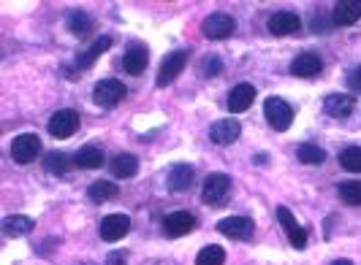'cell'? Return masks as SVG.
Wrapping results in <instances>:
<instances>
[{"mask_svg":"<svg viewBox=\"0 0 361 265\" xmlns=\"http://www.w3.org/2000/svg\"><path fill=\"white\" fill-rule=\"evenodd\" d=\"M126 98H128V87L120 79H104V82H98L95 89H92V101L101 108H114L117 103H123Z\"/></svg>","mask_w":361,"mask_h":265,"instance_id":"1","label":"cell"},{"mask_svg":"<svg viewBox=\"0 0 361 265\" xmlns=\"http://www.w3.org/2000/svg\"><path fill=\"white\" fill-rule=\"evenodd\" d=\"M264 117L274 130H288L293 122V108L283 101V98H267L264 103Z\"/></svg>","mask_w":361,"mask_h":265,"instance_id":"2","label":"cell"},{"mask_svg":"<svg viewBox=\"0 0 361 265\" xmlns=\"http://www.w3.org/2000/svg\"><path fill=\"white\" fill-rule=\"evenodd\" d=\"M41 155V138L36 133H22L11 141V157L17 160L19 165H27Z\"/></svg>","mask_w":361,"mask_h":265,"instance_id":"3","label":"cell"},{"mask_svg":"<svg viewBox=\"0 0 361 265\" xmlns=\"http://www.w3.org/2000/svg\"><path fill=\"white\" fill-rule=\"evenodd\" d=\"M236 22L231 14H223V11H217V14H209V17L201 22V33L209 38V41H217V38H228L234 33Z\"/></svg>","mask_w":361,"mask_h":265,"instance_id":"4","label":"cell"},{"mask_svg":"<svg viewBox=\"0 0 361 265\" xmlns=\"http://www.w3.org/2000/svg\"><path fill=\"white\" fill-rule=\"evenodd\" d=\"M217 230L226 235V238H234V241H247L253 238L255 233V222L247 219V216H226L217 222Z\"/></svg>","mask_w":361,"mask_h":265,"instance_id":"5","label":"cell"},{"mask_svg":"<svg viewBox=\"0 0 361 265\" xmlns=\"http://www.w3.org/2000/svg\"><path fill=\"white\" fill-rule=\"evenodd\" d=\"M76 130H79V114L76 111H71V108L54 111L52 119H49V133L54 138H71Z\"/></svg>","mask_w":361,"mask_h":265,"instance_id":"6","label":"cell"},{"mask_svg":"<svg viewBox=\"0 0 361 265\" xmlns=\"http://www.w3.org/2000/svg\"><path fill=\"white\" fill-rule=\"evenodd\" d=\"M231 193V179L226 176V174H209V176L204 179V190H201V198L207 200V203H223L226 198Z\"/></svg>","mask_w":361,"mask_h":265,"instance_id":"7","label":"cell"},{"mask_svg":"<svg viewBox=\"0 0 361 265\" xmlns=\"http://www.w3.org/2000/svg\"><path fill=\"white\" fill-rule=\"evenodd\" d=\"M147 65H149V52H147L145 44H142V41L128 44L126 57H123V68H126L130 76H139V73L147 71Z\"/></svg>","mask_w":361,"mask_h":265,"instance_id":"8","label":"cell"},{"mask_svg":"<svg viewBox=\"0 0 361 265\" xmlns=\"http://www.w3.org/2000/svg\"><path fill=\"white\" fill-rule=\"evenodd\" d=\"M302 30V17L293 11H274L269 17V33L274 36H296Z\"/></svg>","mask_w":361,"mask_h":265,"instance_id":"9","label":"cell"},{"mask_svg":"<svg viewBox=\"0 0 361 265\" xmlns=\"http://www.w3.org/2000/svg\"><path fill=\"white\" fill-rule=\"evenodd\" d=\"M193 228H196V216H193L190 212H174L163 219V233H166L169 238L188 235Z\"/></svg>","mask_w":361,"mask_h":265,"instance_id":"10","label":"cell"},{"mask_svg":"<svg viewBox=\"0 0 361 265\" xmlns=\"http://www.w3.org/2000/svg\"><path fill=\"white\" fill-rule=\"evenodd\" d=\"M128 230H130V219H128L126 214H109L106 219L101 222V238L106 244H114V241L126 238Z\"/></svg>","mask_w":361,"mask_h":265,"instance_id":"11","label":"cell"},{"mask_svg":"<svg viewBox=\"0 0 361 265\" xmlns=\"http://www.w3.org/2000/svg\"><path fill=\"white\" fill-rule=\"evenodd\" d=\"M324 71V60L315 52H302L296 54V60L290 63V73L299 76V79H312Z\"/></svg>","mask_w":361,"mask_h":265,"instance_id":"12","label":"cell"},{"mask_svg":"<svg viewBox=\"0 0 361 265\" xmlns=\"http://www.w3.org/2000/svg\"><path fill=\"white\" fill-rule=\"evenodd\" d=\"M277 219L286 225V233H288V241L293 249H305L307 247V230L302 228L296 219H293V214L286 209V206H280L277 209Z\"/></svg>","mask_w":361,"mask_h":265,"instance_id":"13","label":"cell"},{"mask_svg":"<svg viewBox=\"0 0 361 265\" xmlns=\"http://www.w3.org/2000/svg\"><path fill=\"white\" fill-rule=\"evenodd\" d=\"M185 63H188V52H171L166 60H163L161 71H158V84L161 87H169L177 76L182 73V68H185Z\"/></svg>","mask_w":361,"mask_h":265,"instance_id":"14","label":"cell"},{"mask_svg":"<svg viewBox=\"0 0 361 265\" xmlns=\"http://www.w3.org/2000/svg\"><path fill=\"white\" fill-rule=\"evenodd\" d=\"M324 108H326V114H331V117L343 119V117H348V114H353V108H356V98H353V95H348V92H331V95H326Z\"/></svg>","mask_w":361,"mask_h":265,"instance_id":"15","label":"cell"},{"mask_svg":"<svg viewBox=\"0 0 361 265\" xmlns=\"http://www.w3.org/2000/svg\"><path fill=\"white\" fill-rule=\"evenodd\" d=\"M359 19H361V0H340L334 6V11H331V22L337 27H348V25H353Z\"/></svg>","mask_w":361,"mask_h":265,"instance_id":"16","label":"cell"},{"mask_svg":"<svg viewBox=\"0 0 361 265\" xmlns=\"http://www.w3.org/2000/svg\"><path fill=\"white\" fill-rule=\"evenodd\" d=\"M239 133H242V127L236 119H217L212 127H209V138L220 146H228V143H234L239 138Z\"/></svg>","mask_w":361,"mask_h":265,"instance_id":"17","label":"cell"},{"mask_svg":"<svg viewBox=\"0 0 361 265\" xmlns=\"http://www.w3.org/2000/svg\"><path fill=\"white\" fill-rule=\"evenodd\" d=\"M253 101H255L253 84H236L231 89V95H228V111L231 114H242V111H247V108L253 106Z\"/></svg>","mask_w":361,"mask_h":265,"instance_id":"18","label":"cell"},{"mask_svg":"<svg viewBox=\"0 0 361 265\" xmlns=\"http://www.w3.org/2000/svg\"><path fill=\"white\" fill-rule=\"evenodd\" d=\"M193 179H196L193 165H188V162L174 165L171 174H169V190H171V193H185V190L193 184Z\"/></svg>","mask_w":361,"mask_h":265,"instance_id":"19","label":"cell"},{"mask_svg":"<svg viewBox=\"0 0 361 265\" xmlns=\"http://www.w3.org/2000/svg\"><path fill=\"white\" fill-rule=\"evenodd\" d=\"M3 233L8 238H19V235H27L33 233V219L30 216H22V214H11L3 219Z\"/></svg>","mask_w":361,"mask_h":265,"instance_id":"20","label":"cell"},{"mask_svg":"<svg viewBox=\"0 0 361 265\" xmlns=\"http://www.w3.org/2000/svg\"><path fill=\"white\" fill-rule=\"evenodd\" d=\"M73 162L79 165V168H87V171H95V168H101L106 157H104V152L98 149V146H82L79 152H76V157Z\"/></svg>","mask_w":361,"mask_h":265,"instance_id":"21","label":"cell"},{"mask_svg":"<svg viewBox=\"0 0 361 265\" xmlns=\"http://www.w3.org/2000/svg\"><path fill=\"white\" fill-rule=\"evenodd\" d=\"M111 174L117 179H130L136 171H139V160L133 157V155H117V157L111 160Z\"/></svg>","mask_w":361,"mask_h":265,"instance_id":"22","label":"cell"},{"mask_svg":"<svg viewBox=\"0 0 361 265\" xmlns=\"http://www.w3.org/2000/svg\"><path fill=\"white\" fill-rule=\"evenodd\" d=\"M109 46H111V36H101L95 44H92L90 49H87V52L79 54V60H76V63H79V68H90L92 63L101 57V52H106Z\"/></svg>","mask_w":361,"mask_h":265,"instance_id":"23","label":"cell"},{"mask_svg":"<svg viewBox=\"0 0 361 265\" xmlns=\"http://www.w3.org/2000/svg\"><path fill=\"white\" fill-rule=\"evenodd\" d=\"M68 27H71L73 36L85 38V36H92V19L85 14V11H71L68 14Z\"/></svg>","mask_w":361,"mask_h":265,"instance_id":"24","label":"cell"},{"mask_svg":"<svg viewBox=\"0 0 361 265\" xmlns=\"http://www.w3.org/2000/svg\"><path fill=\"white\" fill-rule=\"evenodd\" d=\"M296 157L302 160L305 165H321V162H326V152L318 143H302L296 149Z\"/></svg>","mask_w":361,"mask_h":265,"instance_id":"25","label":"cell"},{"mask_svg":"<svg viewBox=\"0 0 361 265\" xmlns=\"http://www.w3.org/2000/svg\"><path fill=\"white\" fill-rule=\"evenodd\" d=\"M117 184H111L106 179H101V181H92L90 184V198L92 200H111V198H117Z\"/></svg>","mask_w":361,"mask_h":265,"instance_id":"26","label":"cell"},{"mask_svg":"<svg viewBox=\"0 0 361 265\" xmlns=\"http://www.w3.org/2000/svg\"><path fill=\"white\" fill-rule=\"evenodd\" d=\"M340 198H343L348 206H361V181L356 179V181H343L340 184Z\"/></svg>","mask_w":361,"mask_h":265,"instance_id":"27","label":"cell"},{"mask_svg":"<svg viewBox=\"0 0 361 265\" xmlns=\"http://www.w3.org/2000/svg\"><path fill=\"white\" fill-rule=\"evenodd\" d=\"M340 165L350 174H361V146H348L340 155Z\"/></svg>","mask_w":361,"mask_h":265,"instance_id":"28","label":"cell"},{"mask_svg":"<svg viewBox=\"0 0 361 265\" xmlns=\"http://www.w3.org/2000/svg\"><path fill=\"white\" fill-rule=\"evenodd\" d=\"M44 168L54 174V176H63L66 171H68V157L63 155V152H49L47 157H44Z\"/></svg>","mask_w":361,"mask_h":265,"instance_id":"29","label":"cell"},{"mask_svg":"<svg viewBox=\"0 0 361 265\" xmlns=\"http://www.w3.org/2000/svg\"><path fill=\"white\" fill-rule=\"evenodd\" d=\"M226 263V252L223 247H204L196 257V265H223Z\"/></svg>","mask_w":361,"mask_h":265,"instance_id":"30","label":"cell"},{"mask_svg":"<svg viewBox=\"0 0 361 265\" xmlns=\"http://www.w3.org/2000/svg\"><path fill=\"white\" fill-rule=\"evenodd\" d=\"M220 71H223V60H220L217 54H209V57L204 60V73H207V76H217Z\"/></svg>","mask_w":361,"mask_h":265,"instance_id":"31","label":"cell"},{"mask_svg":"<svg viewBox=\"0 0 361 265\" xmlns=\"http://www.w3.org/2000/svg\"><path fill=\"white\" fill-rule=\"evenodd\" d=\"M109 263H111V265H123V257H120V254H114V257H111Z\"/></svg>","mask_w":361,"mask_h":265,"instance_id":"32","label":"cell"},{"mask_svg":"<svg viewBox=\"0 0 361 265\" xmlns=\"http://www.w3.org/2000/svg\"><path fill=\"white\" fill-rule=\"evenodd\" d=\"M331 265H353V263H350V260H334Z\"/></svg>","mask_w":361,"mask_h":265,"instance_id":"33","label":"cell"},{"mask_svg":"<svg viewBox=\"0 0 361 265\" xmlns=\"http://www.w3.org/2000/svg\"><path fill=\"white\" fill-rule=\"evenodd\" d=\"M356 84L361 87V65H359V71H356Z\"/></svg>","mask_w":361,"mask_h":265,"instance_id":"34","label":"cell"}]
</instances>
